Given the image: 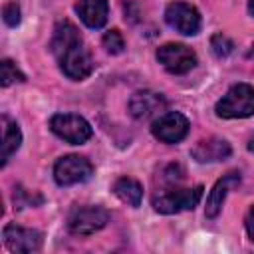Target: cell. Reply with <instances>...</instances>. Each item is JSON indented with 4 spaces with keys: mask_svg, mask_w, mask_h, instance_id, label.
I'll use <instances>...</instances> for the list:
<instances>
[{
    "mask_svg": "<svg viewBox=\"0 0 254 254\" xmlns=\"http://www.w3.org/2000/svg\"><path fill=\"white\" fill-rule=\"evenodd\" d=\"M244 226H246V232H248L250 240L254 242V204L250 206V210H248V214L244 218Z\"/></svg>",
    "mask_w": 254,
    "mask_h": 254,
    "instance_id": "22",
    "label": "cell"
},
{
    "mask_svg": "<svg viewBox=\"0 0 254 254\" xmlns=\"http://www.w3.org/2000/svg\"><path fill=\"white\" fill-rule=\"evenodd\" d=\"M109 222V210L99 206V204H85V206H75L67 214V228L71 234L79 236H89L105 228Z\"/></svg>",
    "mask_w": 254,
    "mask_h": 254,
    "instance_id": "4",
    "label": "cell"
},
{
    "mask_svg": "<svg viewBox=\"0 0 254 254\" xmlns=\"http://www.w3.org/2000/svg\"><path fill=\"white\" fill-rule=\"evenodd\" d=\"M165 107H167V99L161 93L151 91V89L135 91L129 99V113L139 121L159 115L161 111H165Z\"/></svg>",
    "mask_w": 254,
    "mask_h": 254,
    "instance_id": "11",
    "label": "cell"
},
{
    "mask_svg": "<svg viewBox=\"0 0 254 254\" xmlns=\"http://www.w3.org/2000/svg\"><path fill=\"white\" fill-rule=\"evenodd\" d=\"M50 50L56 56L60 69L69 79H85L93 71V60L77 28L69 20H60L54 28V36L50 42Z\"/></svg>",
    "mask_w": 254,
    "mask_h": 254,
    "instance_id": "1",
    "label": "cell"
},
{
    "mask_svg": "<svg viewBox=\"0 0 254 254\" xmlns=\"http://www.w3.org/2000/svg\"><path fill=\"white\" fill-rule=\"evenodd\" d=\"M214 111L222 119H244L254 115V87L248 83L232 85L216 103Z\"/></svg>",
    "mask_w": 254,
    "mask_h": 254,
    "instance_id": "3",
    "label": "cell"
},
{
    "mask_svg": "<svg viewBox=\"0 0 254 254\" xmlns=\"http://www.w3.org/2000/svg\"><path fill=\"white\" fill-rule=\"evenodd\" d=\"M16 81H26V75L18 69V65L12 60H2L0 62V85L8 87Z\"/></svg>",
    "mask_w": 254,
    "mask_h": 254,
    "instance_id": "17",
    "label": "cell"
},
{
    "mask_svg": "<svg viewBox=\"0 0 254 254\" xmlns=\"http://www.w3.org/2000/svg\"><path fill=\"white\" fill-rule=\"evenodd\" d=\"M232 153V147L226 139L222 137H208V139H200L192 149L190 155L192 159H196L198 163H216V161H224L228 159Z\"/></svg>",
    "mask_w": 254,
    "mask_h": 254,
    "instance_id": "12",
    "label": "cell"
},
{
    "mask_svg": "<svg viewBox=\"0 0 254 254\" xmlns=\"http://www.w3.org/2000/svg\"><path fill=\"white\" fill-rule=\"evenodd\" d=\"M50 129L60 139H64L65 143H71V145L85 143L93 133L91 125L81 115H75V113H56L50 119Z\"/></svg>",
    "mask_w": 254,
    "mask_h": 254,
    "instance_id": "6",
    "label": "cell"
},
{
    "mask_svg": "<svg viewBox=\"0 0 254 254\" xmlns=\"http://www.w3.org/2000/svg\"><path fill=\"white\" fill-rule=\"evenodd\" d=\"M165 22H167L173 30H177L179 34H185V36H194V34H198L200 24H202L200 12H198L192 4L181 2V0L171 2V4L165 8Z\"/></svg>",
    "mask_w": 254,
    "mask_h": 254,
    "instance_id": "8",
    "label": "cell"
},
{
    "mask_svg": "<svg viewBox=\"0 0 254 254\" xmlns=\"http://www.w3.org/2000/svg\"><path fill=\"white\" fill-rule=\"evenodd\" d=\"M248 12L254 16V0H248Z\"/></svg>",
    "mask_w": 254,
    "mask_h": 254,
    "instance_id": "23",
    "label": "cell"
},
{
    "mask_svg": "<svg viewBox=\"0 0 254 254\" xmlns=\"http://www.w3.org/2000/svg\"><path fill=\"white\" fill-rule=\"evenodd\" d=\"M113 192L117 194V198H121L125 204L137 208L141 204L143 198V187L139 181L131 179V177H121L113 183Z\"/></svg>",
    "mask_w": 254,
    "mask_h": 254,
    "instance_id": "15",
    "label": "cell"
},
{
    "mask_svg": "<svg viewBox=\"0 0 254 254\" xmlns=\"http://www.w3.org/2000/svg\"><path fill=\"white\" fill-rule=\"evenodd\" d=\"M44 198L40 194H30L28 190H24L20 185L14 189V204L16 208H24V206H34V204H40Z\"/></svg>",
    "mask_w": 254,
    "mask_h": 254,
    "instance_id": "20",
    "label": "cell"
},
{
    "mask_svg": "<svg viewBox=\"0 0 254 254\" xmlns=\"http://www.w3.org/2000/svg\"><path fill=\"white\" fill-rule=\"evenodd\" d=\"M202 187L196 185L192 189H183V187H169L161 189L153 196V208L161 214H177L183 210H192L200 198H202Z\"/></svg>",
    "mask_w": 254,
    "mask_h": 254,
    "instance_id": "2",
    "label": "cell"
},
{
    "mask_svg": "<svg viewBox=\"0 0 254 254\" xmlns=\"http://www.w3.org/2000/svg\"><path fill=\"white\" fill-rule=\"evenodd\" d=\"M210 50H212V54L216 58L222 60V58H228L234 52V42L224 34H214L210 38Z\"/></svg>",
    "mask_w": 254,
    "mask_h": 254,
    "instance_id": "19",
    "label": "cell"
},
{
    "mask_svg": "<svg viewBox=\"0 0 254 254\" xmlns=\"http://www.w3.org/2000/svg\"><path fill=\"white\" fill-rule=\"evenodd\" d=\"M75 12L87 28L99 30L107 22L109 4H107V0H79L75 4Z\"/></svg>",
    "mask_w": 254,
    "mask_h": 254,
    "instance_id": "14",
    "label": "cell"
},
{
    "mask_svg": "<svg viewBox=\"0 0 254 254\" xmlns=\"http://www.w3.org/2000/svg\"><path fill=\"white\" fill-rule=\"evenodd\" d=\"M2 238L4 244L10 252H18V254H30L42 248L44 244V234L36 228H26V226H18L14 222L6 224L2 230Z\"/></svg>",
    "mask_w": 254,
    "mask_h": 254,
    "instance_id": "9",
    "label": "cell"
},
{
    "mask_svg": "<svg viewBox=\"0 0 254 254\" xmlns=\"http://www.w3.org/2000/svg\"><path fill=\"white\" fill-rule=\"evenodd\" d=\"M151 133L155 139H159L161 143H179L187 137L189 133V119L179 113V111H169L159 115L153 125H151Z\"/></svg>",
    "mask_w": 254,
    "mask_h": 254,
    "instance_id": "10",
    "label": "cell"
},
{
    "mask_svg": "<svg viewBox=\"0 0 254 254\" xmlns=\"http://www.w3.org/2000/svg\"><path fill=\"white\" fill-rule=\"evenodd\" d=\"M2 20H4L6 26L16 28V26L20 24V6H18L16 2L6 4V6L2 8Z\"/></svg>",
    "mask_w": 254,
    "mask_h": 254,
    "instance_id": "21",
    "label": "cell"
},
{
    "mask_svg": "<svg viewBox=\"0 0 254 254\" xmlns=\"http://www.w3.org/2000/svg\"><path fill=\"white\" fill-rule=\"evenodd\" d=\"M4 131H2V167L8 163V159L20 149L22 143V131L16 121H10L8 117H2Z\"/></svg>",
    "mask_w": 254,
    "mask_h": 254,
    "instance_id": "16",
    "label": "cell"
},
{
    "mask_svg": "<svg viewBox=\"0 0 254 254\" xmlns=\"http://www.w3.org/2000/svg\"><path fill=\"white\" fill-rule=\"evenodd\" d=\"M250 56H252V58H254V46H252V52H250Z\"/></svg>",
    "mask_w": 254,
    "mask_h": 254,
    "instance_id": "25",
    "label": "cell"
},
{
    "mask_svg": "<svg viewBox=\"0 0 254 254\" xmlns=\"http://www.w3.org/2000/svg\"><path fill=\"white\" fill-rule=\"evenodd\" d=\"M93 175V165L89 159L79 155H65L54 165V179L60 187H71L89 181Z\"/></svg>",
    "mask_w": 254,
    "mask_h": 254,
    "instance_id": "5",
    "label": "cell"
},
{
    "mask_svg": "<svg viewBox=\"0 0 254 254\" xmlns=\"http://www.w3.org/2000/svg\"><path fill=\"white\" fill-rule=\"evenodd\" d=\"M101 44H103L105 52H107V54H111V56H117V54H121V52L125 50V40H123L121 32H119V30H115V28L103 34Z\"/></svg>",
    "mask_w": 254,
    "mask_h": 254,
    "instance_id": "18",
    "label": "cell"
},
{
    "mask_svg": "<svg viewBox=\"0 0 254 254\" xmlns=\"http://www.w3.org/2000/svg\"><path fill=\"white\" fill-rule=\"evenodd\" d=\"M248 149H250V151H252V153H254V137H252V139H250V143H248Z\"/></svg>",
    "mask_w": 254,
    "mask_h": 254,
    "instance_id": "24",
    "label": "cell"
},
{
    "mask_svg": "<svg viewBox=\"0 0 254 254\" xmlns=\"http://www.w3.org/2000/svg\"><path fill=\"white\" fill-rule=\"evenodd\" d=\"M238 183H240V173H236V171L226 173L222 179H218L214 183V187H212V190H210V194L206 198V206H204V216L206 218H216L220 214L228 190L238 187Z\"/></svg>",
    "mask_w": 254,
    "mask_h": 254,
    "instance_id": "13",
    "label": "cell"
},
{
    "mask_svg": "<svg viewBox=\"0 0 254 254\" xmlns=\"http://www.w3.org/2000/svg\"><path fill=\"white\" fill-rule=\"evenodd\" d=\"M157 62L169 73L183 75V73H189L196 65V54L185 44L171 42V44H163L157 50Z\"/></svg>",
    "mask_w": 254,
    "mask_h": 254,
    "instance_id": "7",
    "label": "cell"
}]
</instances>
